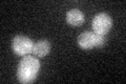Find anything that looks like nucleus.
Wrapping results in <instances>:
<instances>
[{
    "mask_svg": "<svg viewBox=\"0 0 126 84\" xmlns=\"http://www.w3.org/2000/svg\"><path fill=\"white\" fill-rule=\"evenodd\" d=\"M106 42V38H105V35H97L96 34V45L97 47H100V46H103Z\"/></svg>",
    "mask_w": 126,
    "mask_h": 84,
    "instance_id": "nucleus-7",
    "label": "nucleus"
},
{
    "mask_svg": "<svg viewBox=\"0 0 126 84\" xmlns=\"http://www.w3.org/2000/svg\"><path fill=\"white\" fill-rule=\"evenodd\" d=\"M40 70V61L34 56L27 55L21 59L17 69V77L19 82L23 84L34 82Z\"/></svg>",
    "mask_w": 126,
    "mask_h": 84,
    "instance_id": "nucleus-1",
    "label": "nucleus"
},
{
    "mask_svg": "<svg viewBox=\"0 0 126 84\" xmlns=\"http://www.w3.org/2000/svg\"><path fill=\"white\" fill-rule=\"evenodd\" d=\"M34 43L33 41L25 36L17 35L12 40V49L14 53L19 56H27L33 53Z\"/></svg>",
    "mask_w": 126,
    "mask_h": 84,
    "instance_id": "nucleus-2",
    "label": "nucleus"
},
{
    "mask_svg": "<svg viewBox=\"0 0 126 84\" xmlns=\"http://www.w3.org/2000/svg\"><path fill=\"white\" fill-rule=\"evenodd\" d=\"M78 44L83 50H92L96 45V34L85 31L78 37Z\"/></svg>",
    "mask_w": 126,
    "mask_h": 84,
    "instance_id": "nucleus-4",
    "label": "nucleus"
},
{
    "mask_svg": "<svg viewBox=\"0 0 126 84\" xmlns=\"http://www.w3.org/2000/svg\"><path fill=\"white\" fill-rule=\"evenodd\" d=\"M66 21L72 26H79L84 22V14L80 10L73 9L66 13Z\"/></svg>",
    "mask_w": 126,
    "mask_h": 84,
    "instance_id": "nucleus-5",
    "label": "nucleus"
},
{
    "mask_svg": "<svg viewBox=\"0 0 126 84\" xmlns=\"http://www.w3.org/2000/svg\"><path fill=\"white\" fill-rule=\"evenodd\" d=\"M50 50V43L48 40L42 39L39 40L36 43H34V47H33V54L36 56V57L42 58L45 57V56L49 53Z\"/></svg>",
    "mask_w": 126,
    "mask_h": 84,
    "instance_id": "nucleus-6",
    "label": "nucleus"
},
{
    "mask_svg": "<svg viewBox=\"0 0 126 84\" xmlns=\"http://www.w3.org/2000/svg\"><path fill=\"white\" fill-rule=\"evenodd\" d=\"M93 31L97 35H106L112 26V19L106 13L97 14L92 22Z\"/></svg>",
    "mask_w": 126,
    "mask_h": 84,
    "instance_id": "nucleus-3",
    "label": "nucleus"
}]
</instances>
